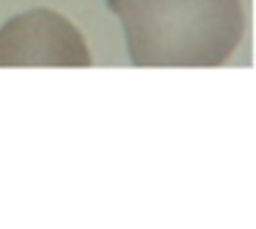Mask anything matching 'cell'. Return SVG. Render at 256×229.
Wrapping results in <instances>:
<instances>
[{
    "instance_id": "cell-1",
    "label": "cell",
    "mask_w": 256,
    "mask_h": 229,
    "mask_svg": "<svg viewBox=\"0 0 256 229\" xmlns=\"http://www.w3.org/2000/svg\"><path fill=\"white\" fill-rule=\"evenodd\" d=\"M135 67H220L245 34L242 0H108Z\"/></svg>"
},
{
    "instance_id": "cell-2",
    "label": "cell",
    "mask_w": 256,
    "mask_h": 229,
    "mask_svg": "<svg viewBox=\"0 0 256 229\" xmlns=\"http://www.w3.org/2000/svg\"><path fill=\"white\" fill-rule=\"evenodd\" d=\"M0 67H91V50L64 14L34 9L0 25Z\"/></svg>"
}]
</instances>
